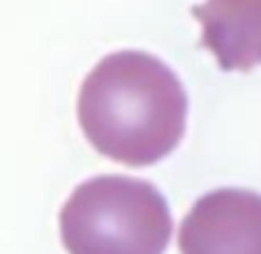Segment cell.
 <instances>
[{"instance_id": "1", "label": "cell", "mask_w": 261, "mask_h": 254, "mask_svg": "<svg viewBox=\"0 0 261 254\" xmlns=\"http://www.w3.org/2000/svg\"><path fill=\"white\" fill-rule=\"evenodd\" d=\"M79 125L97 153L125 166H150L185 134L188 95L180 79L146 51L109 54L86 77Z\"/></svg>"}, {"instance_id": "2", "label": "cell", "mask_w": 261, "mask_h": 254, "mask_svg": "<svg viewBox=\"0 0 261 254\" xmlns=\"http://www.w3.org/2000/svg\"><path fill=\"white\" fill-rule=\"evenodd\" d=\"M171 229L160 190L129 176L90 178L60 210V238L69 254H164Z\"/></svg>"}, {"instance_id": "3", "label": "cell", "mask_w": 261, "mask_h": 254, "mask_svg": "<svg viewBox=\"0 0 261 254\" xmlns=\"http://www.w3.org/2000/svg\"><path fill=\"white\" fill-rule=\"evenodd\" d=\"M180 254H261V194L224 187L203 194L178 231Z\"/></svg>"}, {"instance_id": "4", "label": "cell", "mask_w": 261, "mask_h": 254, "mask_svg": "<svg viewBox=\"0 0 261 254\" xmlns=\"http://www.w3.org/2000/svg\"><path fill=\"white\" fill-rule=\"evenodd\" d=\"M201 23V46L227 72L261 65V0H206L192 7Z\"/></svg>"}]
</instances>
